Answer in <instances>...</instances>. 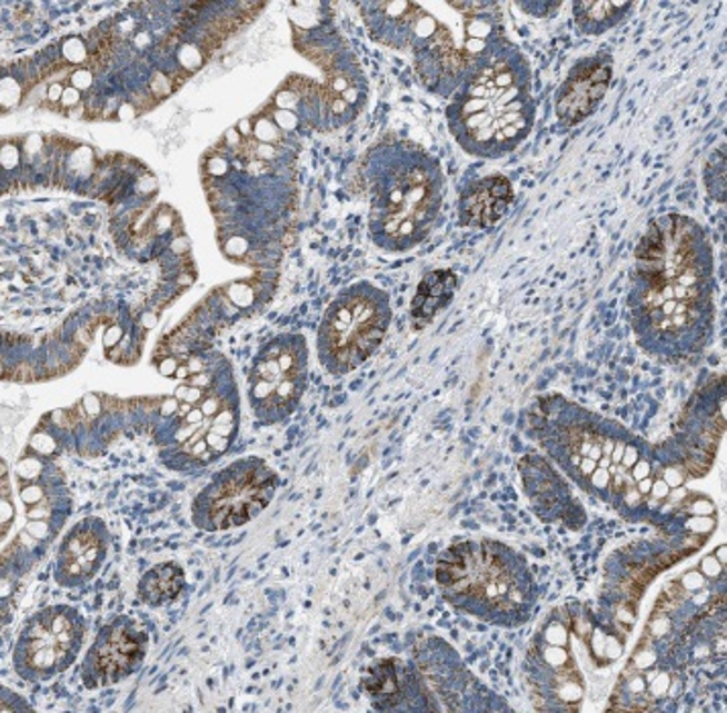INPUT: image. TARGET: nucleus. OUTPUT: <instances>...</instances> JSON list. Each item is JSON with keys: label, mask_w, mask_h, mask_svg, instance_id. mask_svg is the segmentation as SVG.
Wrapping results in <instances>:
<instances>
[{"label": "nucleus", "mask_w": 727, "mask_h": 713, "mask_svg": "<svg viewBox=\"0 0 727 713\" xmlns=\"http://www.w3.org/2000/svg\"><path fill=\"white\" fill-rule=\"evenodd\" d=\"M183 587H186L183 568L173 561H166L149 568L139 580L137 597L146 605L161 607L173 602L183 592Z\"/></svg>", "instance_id": "obj_15"}, {"label": "nucleus", "mask_w": 727, "mask_h": 713, "mask_svg": "<svg viewBox=\"0 0 727 713\" xmlns=\"http://www.w3.org/2000/svg\"><path fill=\"white\" fill-rule=\"evenodd\" d=\"M685 583H693L691 587H701L704 577L699 573H689V575H685Z\"/></svg>", "instance_id": "obj_31"}, {"label": "nucleus", "mask_w": 727, "mask_h": 713, "mask_svg": "<svg viewBox=\"0 0 727 713\" xmlns=\"http://www.w3.org/2000/svg\"><path fill=\"white\" fill-rule=\"evenodd\" d=\"M80 102V90L78 88H66L63 97H61V105L63 107H76Z\"/></svg>", "instance_id": "obj_24"}, {"label": "nucleus", "mask_w": 727, "mask_h": 713, "mask_svg": "<svg viewBox=\"0 0 727 713\" xmlns=\"http://www.w3.org/2000/svg\"><path fill=\"white\" fill-rule=\"evenodd\" d=\"M631 11H634V2L595 0V2L572 4L575 24L585 36H604L609 29L618 27Z\"/></svg>", "instance_id": "obj_16"}, {"label": "nucleus", "mask_w": 727, "mask_h": 713, "mask_svg": "<svg viewBox=\"0 0 727 713\" xmlns=\"http://www.w3.org/2000/svg\"><path fill=\"white\" fill-rule=\"evenodd\" d=\"M691 528H695V531H701V533H707V518H697V521L691 522Z\"/></svg>", "instance_id": "obj_32"}, {"label": "nucleus", "mask_w": 727, "mask_h": 713, "mask_svg": "<svg viewBox=\"0 0 727 713\" xmlns=\"http://www.w3.org/2000/svg\"><path fill=\"white\" fill-rule=\"evenodd\" d=\"M364 19L371 36L389 48L404 49L414 46L416 24L422 7L416 2H367L361 4Z\"/></svg>", "instance_id": "obj_13"}, {"label": "nucleus", "mask_w": 727, "mask_h": 713, "mask_svg": "<svg viewBox=\"0 0 727 713\" xmlns=\"http://www.w3.org/2000/svg\"><path fill=\"white\" fill-rule=\"evenodd\" d=\"M459 286L457 276L449 269H437L428 274L414 296L412 300V327L425 328L435 320V316L449 306L455 298V291Z\"/></svg>", "instance_id": "obj_14"}, {"label": "nucleus", "mask_w": 727, "mask_h": 713, "mask_svg": "<svg viewBox=\"0 0 727 713\" xmlns=\"http://www.w3.org/2000/svg\"><path fill=\"white\" fill-rule=\"evenodd\" d=\"M391 310L388 294L361 281L330 304L318 328V357L330 375L351 374L386 339Z\"/></svg>", "instance_id": "obj_4"}, {"label": "nucleus", "mask_w": 727, "mask_h": 713, "mask_svg": "<svg viewBox=\"0 0 727 713\" xmlns=\"http://www.w3.org/2000/svg\"><path fill=\"white\" fill-rule=\"evenodd\" d=\"M701 568H704L707 577H717L721 573L724 565L717 561L716 556H707V558H704V563H701Z\"/></svg>", "instance_id": "obj_22"}, {"label": "nucleus", "mask_w": 727, "mask_h": 713, "mask_svg": "<svg viewBox=\"0 0 727 713\" xmlns=\"http://www.w3.org/2000/svg\"><path fill=\"white\" fill-rule=\"evenodd\" d=\"M693 514H701V516H707V514H714V506L707 502V499H699L695 502L691 508Z\"/></svg>", "instance_id": "obj_27"}, {"label": "nucleus", "mask_w": 727, "mask_h": 713, "mask_svg": "<svg viewBox=\"0 0 727 713\" xmlns=\"http://www.w3.org/2000/svg\"><path fill=\"white\" fill-rule=\"evenodd\" d=\"M658 675V673H656ZM668 690V677L667 675H658V679L655 681V685H653V691H655L656 695H663L665 691Z\"/></svg>", "instance_id": "obj_29"}, {"label": "nucleus", "mask_w": 727, "mask_h": 713, "mask_svg": "<svg viewBox=\"0 0 727 713\" xmlns=\"http://www.w3.org/2000/svg\"><path fill=\"white\" fill-rule=\"evenodd\" d=\"M514 188L506 176H487L461 194V222L471 229H489L508 212Z\"/></svg>", "instance_id": "obj_12"}, {"label": "nucleus", "mask_w": 727, "mask_h": 713, "mask_svg": "<svg viewBox=\"0 0 727 713\" xmlns=\"http://www.w3.org/2000/svg\"><path fill=\"white\" fill-rule=\"evenodd\" d=\"M630 477L634 484H638L640 479H646V477H653V465H650V461L644 459V457L638 461L630 469Z\"/></svg>", "instance_id": "obj_21"}, {"label": "nucleus", "mask_w": 727, "mask_h": 713, "mask_svg": "<svg viewBox=\"0 0 727 713\" xmlns=\"http://www.w3.org/2000/svg\"><path fill=\"white\" fill-rule=\"evenodd\" d=\"M188 375L176 387V412L161 418V459L176 472L207 467L231 448L239 430V394L229 363L205 353L186 359Z\"/></svg>", "instance_id": "obj_2"}, {"label": "nucleus", "mask_w": 727, "mask_h": 713, "mask_svg": "<svg viewBox=\"0 0 727 713\" xmlns=\"http://www.w3.org/2000/svg\"><path fill=\"white\" fill-rule=\"evenodd\" d=\"M591 482H594L595 487H609V472H606V469H597V472L589 477Z\"/></svg>", "instance_id": "obj_26"}, {"label": "nucleus", "mask_w": 727, "mask_h": 713, "mask_svg": "<svg viewBox=\"0 0 727 713\" xmlns=\"http://www.w3.org/2000/svg\"><path fill=\"white\" fill-rule=\"evenodd\" d=\"M308 382V347L302 335L269 340L255 357L249 399L263 424L286 420L298 408Z\"/></svg>", "instance_id": "obj_8"}, {"label": "nucleus", "mask_w": 727, "mask_h": 713, "mask_svg": "<svg viewBox=\"0 0 727 713\" xmlns=\"http://www.w3.org/2000/svg\"><path fill=\"white\" fill-rule=\"evenodd\" d=\"M663 482L673 489H679V487H683L685 485V482H687V473L683 472V469H677V467H670V469H667V472L663 473Z\"/></svg>", "instance_id": "obj_20"}, {"label": "nucleus", "mask_w": 727, "mask_h": 713, "mask_svg": "<svg viewBox=\"0 0 727 713\" xmlns=\"http://www.w3.org/2000/svg\"><path fill=\"white\" fill-rule=\"evenodd\" d=\"M17 475L21 484L19 496L23 502L24 526L19 541L9 551H14L17 546L21 548L4 556L2 567L7 571L14 565L19 573H23L43 555V548L60 533L63 522L72 512V497L60 469L43 459L39 450L37 455L19 461Z\"/></svg>", "instance_id": "obj_5"}, {"label": "nucleus", "mask_w": 727, "mask_h": 713, "mask_svg": "<svg viewBox=\"0 0 727 713\" xmlns=\"http://www.w3.org/2000/svg\"><path fill=\"white\" fill-rule=\"evenodd\" d=\"M545 638L546 642H550L552 646H567L569 634H567V628H565V626H560L558 622H555V624H550L548 630H546Z\"/></svg>", "instance_id": "obj_19"}, {"label": "nucleus", "mask_w": 727, "mask_h": 713, "mask_svg": "<svg viewBox=\"0 0 727 713\" xmlns=\"http://www.w3.org/2000/svg\"><path fill=\"white\" fill-rule=\"evenodd\" d=\"M653 484H655V479H653V477H646V479H640V482L636 484V489H638V494L643 497L650 496Z\"/></svg>", "instance_id": "obj_28"}, {"label": "nucleus", "mask_w": 727, "mask_h": 713, "mask_svg": "<svg viewBox=\"0 0 727 713\" xmlns=\"http://www.w3.org/2000/svg\"><path fill=\"white\" fill-rule=\"evenodd\" d=\"M611 56L597 53L572 66L557 92V117L565 127H575L591 117L611 85Z\"/></svg>", "instance_id": "obj_11"}, {"label": "nucleus", "mask_w": 727, "mask_h": 713, "mask_svg": "<svg viewBox=\"0 0 727 713\" xmlns=\"http://www.w3.org/2000/svg\"><path fill=\"white\" fill-rule=\"evenodd\" d=\"M278 475L261 459L235 461L217 473L192 502V524L222 533L255 521L271 504Z\"/></svg>", "instance_id": "obj_6"}, {"label": "nucleus", "mask_w": 727, "mask_h": 713, "mask_svg": "<svg viewBox=\"0 0 727 713\" xmlns=\"http://www.w3.org/2000/svg\"><path fill=\"white\" fill-rule=\"evenodd\" d=\"M668 494H670V487H668L663 479H658V482H655L653 484V489H650V496L655 497L656 502H660V499H665V497H668Z\"/></svg>", "instance_id": "obj_25"}, {"label": "nucleus", "mask_w": 727, "mask_h": 713, "mask_svg": "<svg viewBox=\"0 0 727 713\" xmlns=\"http://www.w3.org/2000/svg\"><path fill=\"white\" fill-rule=\"evenodd\" d=\"M149 651L147 630L129 616L110 617L98 630L82 663V681L88 690L110 687L135 675Z\"/></svg>", "instance_id": "obj_9"}, {"label": "nucleus", "mask_w": 727, "mask_h": 713, "mask_svg": "<svg viewBox=\"0 0 727 713\" xmlns=\"http://www.w3.org/2000/svg\"><path fill=\"white\" fill-rule=\"evenodd\" d=\"M86 620L72 605H48L27 617L12 648V666L29 683L66 673L84 646Z\"/></svg>", "instance_id": "obj_7"}, {"label": "nucleus", "mask_w": 727, "mask_h": 713, "mask_svg": "<svg viewBox=\"0 0 727 713\" xmlns=\"http://www.w3.org/2000/svg\"><path fill=\"white\" fill-rule=\"evenodd\" d=\"M72 85L73 88H88V86L92 85V73L88 72V70H76V72L72 73Z\"/></svg>", "instance_id": "obj_23"}, {"label": "nucleus", "mask_w": 727, "mask_h": 713, "mask_svg": "<svg viewBox=\"0 0 727 713\" xmlns=\"http://www.w3.org/2000/svg\"><path fill=\"white\" fill-rule=\"evenodd\" d=\"M404 681L398 661L386 658L377 661L365 671L364 691L371 697L377 707L388 710L394 703L400 702Z\"/></svg>", "instance_id": "obj_17"}, {"label": "nucleus", "mask_w": 727, "mask_h": 713, "mask_svg": "<svg viewBox=\"0 0 727 713\" xmlns=\"http://www.w3.org/2000/svg\"><path fill=\"white\" fill-rule=\"evenodd\" d=\"M450 133L475 158L501 159L526 141L536 121L532 73L508 37L450 100Z\"/></svg>", "instance_id": "obj_1"}, {"label": "nucleus", "mask_w": 727, "mask_h": 713, "mask_svg": "<svg viewBox=\"0 0 727 713\" xmlns=\"http://www.w3.org/2000/svg\"><path fill=\"white\" fill-rule=\"evenodd\" d=\"M705 184L714 198L726 202V149L716 151V156L705 168Z\"/></svg>", "instance_id": "obj_18"}, {"label": "nucleus", "mask_w": 727, "mask_h": 713, "mask_svg": "<svg viewBox=\"0 0 727 713\" xmlns=\"http://www.w3.org/2000/svg\"><path fill=\"white\" fill-rule=\"evenodd\" d=\"M716 558L721 565H726V546H719L717 548Z\"/></svg>", "instance_id": "obj_33"}, {"label": "nucleus", "mask_w": 727, "mask_h": 713, "mask_svg": "<svg viewBox=\"0 0 727 713\" xmlns=\"http://www.w3.org/2000/svg\"><path fill=\"white\" fill-rule=\"evenodd\" d=\"M369 174L371 237L388 251L425 241L442 202V171L414 146L379 147Z\"/></svg>", "instance_id": "obj_3"}, {"label": "nucleus", "mask_w": 727, "mask_h": 713, "mask_svg": "<svg viewBox=\"0 0 727 713\" xmlns=\"http://www.w3.org/2000/svg\"><path fill=\"white\" fill-rule=\"evenodd\" d=\"M63 92H66V90H63V86H61L60 82H58V85L49 86V92H48L49 100H56V102L60 100L61 102V97H63Z\"/></svg>", "instance_id": "obj_30"}, {"label": "nucleus", "mask_w": 727, "mask_h": 713, "mask_svg": "<svg viewBox=\"0 0 727 713\" xmlns=\"http://www.w3.org/2000/svg\"><path fill=\"white\" fill-rule=\"evenodd\" d=\"M109 528L107 524L88 516L61 538L53 565V581L63 590H76L94 580L109 555Z\"/></svg>", "instance_id": "obj_10"}]
</instances>
